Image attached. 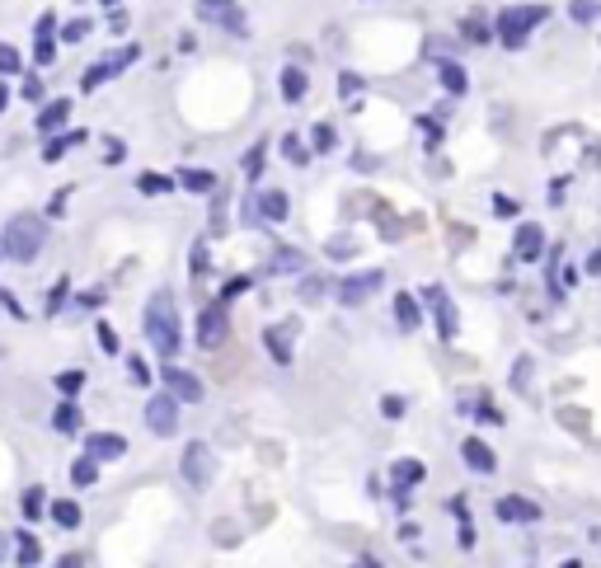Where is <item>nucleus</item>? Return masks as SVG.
<instances>
[{"mask_svg":"<svg viewBox=\"0 0 601 568\" xmlns=\"http://www.w3.org/2000/svg\"><path fill=\"white\" fill-rule=\"evenodd\" d=\"M301 292H306V301H320V296H324V282H320V277H306V282H301Z\"/></svg>","mask_w":601,"mask_h":568,"instance_id":"obj_49","label":"nucleus"},{"mask_svg":"<svg viewBox=\"0 0 601 568\" xmlns=\"http://www.w3.org/2000/svg\"><path fill=\"white\" fill-rule=\"evenodd\" d=\"M278 90H282V104H301L310 94V76L301 71V66H282V76H278Z\"/></svg>","mask_w":601,"mask_h":568,"instance_id":"obj_19","label":"nucleus"},{"mask_svg":"<svg viewBox=\"0 0 601 568\" xmlns=\"http://www.w3.org/2000/svg\"><path fill=\"white\" fill-rule=\"evenodd\" d=\"M0 240H5V259L33 263L38 254H43V245H47V221H43V216H33V212H19V216L5 221Z\"/></svg>","mask_w":601,"mask_h":568,"instance_id":"obj_3","label":"nucleus"},{"mask_svg":"<svg viewBox=\"0 0 601 568\" xmlns=\"http://www.w3.org/2000/svg\"><path fill=\"white\" fill-rule=\"evenodd\" d=\"M10 545H15V540H5V536H0V564L10 559Z\"/></svg>","mask_w":601,"mask_h":568,"instance_id":"obj_56","label":"nucleus"},{"mask_svg":"<svg viewBox=\"0 0 601 568\" xmlns=\"http://www.w3.org/2000/svg\"><path fill=\"white\" fill-rule=\"evenodd\" d=\"M62 306H66V277L57 282V287H52V292H47V315H57Z\"/></svg>","mask_w":601,"mask_h":568,"instance_id":"obj_43","label":"nucleus"},{"mask_svg":"<svg viewBox=\"0 0 601 568\" xmlns=\"http://www.w3.org/2000/svg\"><path fill=\"white\" fill-rule=\"evenodd\" d=\"M52 522L62 526V531H76V526L85 522V512H80V503H71V498H57V503H52Z\"/></svg>","mask_w":601,"mask_h":568,"instance_id":"obj_27","label":"nucleus"},{"mask_svg":"<svg viewBox=\"0 0 601 568\" xmlns=\"http://www.w3.org/2000/svg\"><path fill=\"white\" fill-rule=\"evenodd\" d=\"M348 568H381V564H376V559H353Z\"/></svg>","mask_w":601,"mask_h":568,"instance_id":"obj_58","label":"nucleus"},{"mask_svg":"<svg viewBox=\"0 0 601 568\" xmlns=\"http://www.w3.org/2000/svg\"><path fill=\"white\" fill-rule=\"evenodd\" d=\"M137 57H141V47H137V43H127L123 52H113V57H104V62L85 66V76H80V90H85V94H94V90H99V85H108V80H113V76H123V71H127V66H132V62H137Z\"/></svg>","mask_w":601,"mask_h":568,"instance_id":"obj_6","label":"nucleus"},{"mask_svg":"<svg viewBox=\"0 0 601 568\" xmlns=\"http://www.w3.org/2000/svg\"><path fill=\"white\" fill-rule=\"evenodd\" d=\"M437 80H442V90H447L451 99H461V94L470 90V76H465L461 62H442V66H437Z\"/></svg>","mask_w":601,"mask_h":568,"instance_id":"obj_24","label":"nucleus"},{"mask_svg":"<svg viewBox=\"0 0 601 568\" xmlns=\"http://www.w3.org/2000/svg\"><path fill=\"white\" fill-rule=\"evenodd\" d=\"M174 179H179V188H184V193H198V198L216 193V174H212V169H179Z\"/></svg>","mask_w":601,"mask_h":568,"instance_id":"obj_22","label":"nucleus"},{"mask_svg":"<svg viewBox=\"0 0 601 568\" xmlns=\"http://www.w3.org/2000/svg\"><path fill=\"white\" fill-rule=\"evenodd\" d=\"M193 10H198V19L212 24V29H226V33H235V38L249 33V19H245V5H240V0H193Z\"/></svg>","mask_w":601,"mask_h":568,"instance_id":"obj_5","label":"nucleus"},{"mask_svg":"<svg viewBox=\"0 0 601 568\" xmlns=\"http://www.w3.org/2000/svg\"><path fill=\"white\" fill-rule=\"evenodd\" d=\"M559 568H583V564H578V559H569V564H559Z\"/></svg>","mask_w":601,"mask_h":568,"instance_id":"obj_61","label":"nucleus"},{"mask_svg":"<svg viewBox=\"0 0 601 568\" xmlns=\"http://www.w3.org/2000/svg\"><path fill=\"white\" fill-rule=\"evenodd\" d=\"M71 484H76V489H94V484H99V461H94L90 451L71 465Z\"/></svg>","mask_w":601,"mask_h":568,"instance_id":"obj_28","label":"nucleus"},{"mask_svg":"<svg viewBox=\"0 0 601 568\" xmlns=\"http://www.w3.org/2000/svg\"><path fill=\"white\" fill-rule=\"evenodd\" d=\"M160 381H165V390H170V395H174L179 404H198L202 395H207L198 376H193V371H184V367H174V362H170L165 371H160Z\"/></svg>","mask_w":601,"mask_h":568,"instance_id":"obj_11","label":"nucleus"},{"mask_svg":"<svg viewBox=\"0 0 601 568\" xmlns=\"http://www.w3.org/2000/svg\"><path fill=\"white\" fill-rule=\"evenodd\" d=\"M231 334V315H226V301H216V306H202L198 310V348H221Z\"/></svg>","mask_w":601,"mask_h":568,"instance_id":"obj_8","label":"nucleus"},{"mask_svg":"<svg viewBox=\"0 0 601 568\" xmlns=\"http://www.w3.org/2000/svg\"><path fill=\"white\" fill-rule=\"evenodd\" d=\"M282 155H287V160H292V165H310V146L301 137H296V132H287V137H282Z\"/></svg>","mask_w":601,"mask_h":568,"instance_id":"obj_35","label":"nucleus"},{"mask_svg":"<svg viewBox=\"0 0 601 568\" xmlns=\"http://www.w3.org/2000/svg\"><path fill=\"white\" fill-rule=\"evenodd\" d=\"M324 254H329V259H353V254H357V240H353V235H334V240L324 245Z\"/></svg>","mask_w":601,"mask_h":568,"instance_id":"obj_38","label":"nucleus"},{"mask_svg":"<svg viewBox=\"0 0 601 568\" xmlns=\"http://www.w3.org/2000/svg\"><path fill=\"white\" fill-rule=\"evenodd\" d=\"M85 451H90L94 461H123V456H127V437H118V432H94L90 442H85Z\"/></svg>","mask_w":601,"mask_h":568,"instance_id":"obj_17","label":"nucleus"},{"mask_svg":"<svg viewBox=\"0 0 601 568\" xmlns=\"http://www.w3.org/2000/svg\"><path fill=\"white\" fill-rule=\"evenodd\" d=\"M66 118H71V99H52V104H43V113H38V132H57V127H66Z\"/></svg>","mask_w":601,"mask_h":568,"instance_id":"obj_25","label":"nucleus"},{"mask_svg":"<svg viewBox=\"0 0 601 568\" xmlns=\"http://www.w3.org/2000/svg\"><path fill=\"white\" fill-rule=\"evenodd\" d=\"M57 568H85V564H80L76 554H66V564H57Z\"/></svg>","mask_w":601,"mask_h":568,"instance_id":"obj_59","label":"nucleus"},{"mask_svg":"<svg viewBox=\"0 0 601 568\" xmlns=\"http://www.w3.org/2000/svg\"><path fill=\"white\" fill-rule=\"evenodd\" d=\"M0 263H5V240H0Z\"/></svg>","mask_w":601,"mask_h":568,"instance_id":"obj_62","label":"nucleus"},{"mask_svg":"<svg viewBox=\"0 0 601 568\" xmlns=\"http://www.w3.org/2000/svg\"><path fill=\"white\" fill-rule=\"evenodd\" d=\"M15 564L19 568H38V564H43V545H38L29 531H19V536H15Z\"/></svg>","mask_w":601,"mask_h":568,"instance_id":"obj_26","label":"nucleus"},{"mask_svg":"<svg viewBox=\"0 0 601 568\" xmlns=\"http://www.w3.org/2000/svg\"><path fill=\"white\" fill-rule=\"evenodd\" d=\"M141 329H146V343H151L165 362L184 348V329H179V310H174L170 292H151V301L141 310Z\"/></svg>","mask_w":601,"mask_h":568,"instance_id":"obj_1","label":"nucleus"},{"mask_svg":"<svg viewBox=\"0 0 601 568\" xmlns=\"http://www.w3.org/2000/svg\"><path fill=\"white\" fill-rule=\"evenodd\" d=\"M461 461L475 470V475H494L498 470V456L489 451V446L479 442V437H470V442H461Z\"/></svg>","mask_w":601,"mask_h":568,"instance_id":"obj_20","label":"nucleus"},{"mask_svg":"<svg viewBox=\"0 0 601 568\" xmlns=\"http://www.w3.org/2000/svg\"><path fill=\"white\" fill-rule=\"evenodd\" d=\"M423 296H428L432 310H437V334H442V338L451 343V338L461 334V315H456V306H451V296L442 292V287H428Z\"/></svg>","mask_w":601,"mask_h":568,"instance_id":"obj_14","label":"nucleus"},{"mask_svg":"<svg viewBox=\"0 0 601 568\" xmlns=\"http://www.w3.org/2000/svg\"><path fill=\"white\" fill-rule=\"evenodd\" d=\"M137 188L146 193V198H165V193L179 188V179H170V174H151V169H146V174L137 179Z\"/></svg>","mask_w":601,"mask_h":568,"instance_id":"obj_29","label":"nucleus"},{"mask_svg":"<svg viewBox=\"0 0 601 568\" xmlns=\"http://www.w3.org/2000/svg\"><path fill=\"white\" fill-rule=\"evenodd\" d=\"M569 19H573V24H597V19H601V0H569Z\"/></svg>","mask_w":601,"mask_h":568,"instance_id":"obj_34","label":"nucleus"},{"mask_svg":"<svg viewBox=\"0 0 601 568\" xmlns=\"http://www.w3.org/2000/svg\"><path fill=\"white\" fill-rule=\"evenodd\" d=\"M494 517L503 526H531V522H540V507L531 503V498H522V493H508V498H498Z\"/></svg>","mask_w":601,"mask_h":568,"instance_id":"obj_12","label":"nucleus"},{"mask_svg":"<svg viewBox=\"0 0 601 568\" xmlns=\"http://www.w3.org/2000/svg\"><path fill=\"white\" fill-rule=\"evenodd\" d=\"M90 29H94L90 19H71L62 29V43H80V38H90Z\"/></svg>","mask_w":601,"mask_h":568,"instance_id":"obj_40","label":"nucleus"},{"mask_svg":"<svg viewBox=\"0 0 601 568\" xmlns=\"http://www.w3.org/2000/svg\"><path fill=\"white\" fill-rule=\"evenodd\" d=\"M292 329H287V324H268V329H263V348H268V357H273V362H278V367H292Z\"/></svg>","mask_w":601,"mask_h":568,"instance_id":"obj_18","label":"nucleus"},{"mask_svg":"<svg viewBox=\"0 0 601 568\" xmlns=\"http://www.w3.org/2000/svg\"><path fill=\"white\" fill-rule=\"evenodd\" d=\"M395 324H400L404 334H414L418 324H423V306L414 301V292H400V296H395Z\"/></svg>","mask_w":601,"mask_h":568,"instance_id":"obj_23","label":"nucleus"},{"mask_svg":"<svg viewBox=\"0 0 601 568\" xmlns=\"http://www.w3.org/2000/svg\"><path fill=\"white\" fill-rule=\"evenodd\" d=\"M339 90H343V94H357V90H362V76H357V71H343V76H339Z\"/></svg>","mask_w":601,"mask_h":568,"instance_id":"obj_48","label":"nucleus"},{"mask_svg":"<svg viewBox=\"0 0 601 568\" xmlns=\"http://www.w3.org/2000/svg\"><path fill=\"white\" fill-rule=\"evenodd\" d=\"M254 212H259V221H268V226H282L287 212H292V198H287L282 188H263L259 198H254Z\"/></svg>","mask_w":601,"mask_h":568,"instance_id":"obj_15","label":"nucleus"},{"mask_svg":"<svg viewBox=\"0 0 601 568\" xmlns=\"http://www.w3.org/2000/svg\"><path fill=\"white\" fill-rule=\"evenodd\" d=\"M390 479H395V503H409V493L418 489V484H423V479H428V465L423 461H409V456H404V461H395L390 465Z\"/></svg>","mask_w":601,"mask_h":568,"instance_id":"obj_13","label":"nucleus"},{"mask_svg":"<svg viewBox=\"0 0 601 568\" xmlns=\"http://www.w3.org/2000/svg\"><path fill=\"white\" fill-rule=\"evenodd\" d=\"M99 348H104V353H118V334H113V324H99Z\"/></svg>","mask_w":601,"mask_h":568,"instance_id":"obj_45","label":"nucleus"},{"mask_svg":"<svg viewBox=\"0 0 601 568\" xmlns=\"http://www.w3.org/2000/svg\"><path fill=\"white\" fill-rule=\"evenodd\" d=\"M146 428H151L155 437H174V432H179V400H174L170 390H160V395L146 400Z\"/></svg>","mask_w":601,"mask_h":568,"instance_id":"obj_9","label":"nucleus"},{"mask_svg":"<svg viewBox=\"0 0 601 568\" xmlns=\"http://www.w3.org/2000/svg\"><path fill=\"white\" fill-rule=\"evenodd\" d=\"M179 475H184V484H188L193 493H207V489H212V479H216L212 446H207V442H188L184 456H179Z\"/></svg>","mask_w":601,"mask_h":568,"instance_id":"obj_4","label":"nucleus"},{"mask_svg":"<svg viewBox=\"0 0 601 568\" xmlns=\"http://www.w3.org/2000/svg\"><path fill=\"white\" fill-rule=\"evenodd\" d=\"M80 141H85V132H62V137H52L43 146V160H47V165H57V160H62L71 146H80Z\"/></svg>","mask_w":601,"mask_h":568,"instance_id":"obj_30","label":"nucleus"},{"mask_svg":"<svg viewBox=\"0 0 601 568\" xmlns=\"http://www.w3.org/2000/svg\"><path fill=\"white\" fill-rule=\"evenodd\" d=\"M381 414H386V418H404V400H400V395H386V400H381Z\"/></svg>","mask_w":601,"mask_h":568,"instance_id":"obj_46","label":"nucleus"},{"mask_svg":"<svg viewBox=\"0 0 601 568\" xmlns=\"http://www.w3.org/2000/svg\"><path fill=\"white\" fill-rule=\"evenodd\" d=\"M24 99H43V80H24Z\"/></svg>","mask_w":601,"mask_h":568,"instance_id":"obj_54","label":"nucleus"},{"mask_svg":"<svg viewBox=\"0 0 601 568\" xmlns=\"http://www.w3.org/2000/svg\"><path fill=\"white\" fill-rule=\"evenodd\" d=\"M334 146H339V137H334V127H329V123L310 127V151H315V155H329Z\"/></svg>","mask_w":601,"mask_h":568,"instance_id":"obj_32","label":"nucleus"},{"mask_svg":"<svg viewBox=\"0 0 601 568\" xmlns=\"http://www.w3.org/2000/svg\"><path fill=\"white\" fill-rule=\"evenodd\" d=\"M386 287V273L381 268H367V273H348V277H339V287H334V296H339V306H362L367 296H376Z\"/></svg>","mask_w":601,"mask_h":568,"instance_id":"obj_7","label":"nucleus"},{"mask_svg":"<svg viewBox=\"0 0 601 568\" xmlns=\"http://www.w3.org/2000/svg\"><path fill=\"white\" fill-rule=\"evenodd\" d=\"M540 254H545V226H540V221H522V226L512 231V259L536 263Z\"/></svg>","mask_w":601,"mask_h":568,"instance_id":"obj_10","label":"nucleus"},{"mask_svg":"<svg viewBox=\"0 0 601 568\" xmlns=\"http://www.w3.org/2000/svg\"><path fill=\"white\" fill-rule=\"evenodd\" d=\"M587 273H592V277H601V245L592 249V254H587Z\"/></svg>","mask_w":601,"mask_h":568,"instance_id":"obj_53","label":"nucleus"},{"mask_svg":"<svg viewBox=\"0 0 601 568\" xmlns=\"http://www.w3.org/2000/svg\"><path fill=\"white\" fill-rule=\"evenodd\" d=\"M531 371H536V362L522 353L517 362H512V385H517V390H526V385H531Z\"/></svg>","mask_w":601,"mask_h":568,"instance_id":"obj_39","label":"nucleus"},{"mask_svg":"<svg viewBox=\"0 0 601 568\" xmlns=\"http://www.w3.org/2000/svg\"><path fill=\"white\" fill-rule=\"evenodd\" d=\"M461 33L470 38V43L484 47L489 38H494V24H484V15H465V19H461Z\"/></svg>","mask_w":601,"mask_h":568,"instance_id":"obj_31","label":"nucleus"},{"mask_svg":"<svg viewBox=\"0 0 601 568\" xmlns=\"http://www.w3.org/2000/svg\"><path fill=\"white\" fill-rule=\"evenodd\" d=\"M99 5H108V10H113V5H123V0H99Z\"/></svg>","mask_w":601,"mask_h":568,"instance_id":"obj_60","label":"nucleus"},{"mask_svg":"<svg viewBox=\"0 0 601 568\" xmlns=\"http://www.w3.org/2000/svg\"><path fill=\"white\" fill-rule=\"evenodd\" d=\"M127 371H132V381H137V385H151V371H146L141 357H127Z\"/></svg>","mask_w":601,"mask_h":568,"instance_id":"obj_44","label":"nucleus"},{"mask_svg":"<svg viewBox=\"0 0 601 568\" xmlns=\"http://www.w3.org/2000/svg\"><path fill=\"white\" fill-rule=\"evenodd\" d=\"M0 306L10 310V315H19V320H24V310H19V306H15V296H10V292H0Z\"/></svg>","mask_w":601,"mask_h":568,"instance_id":"obj_55","label":"nucleus"},{"mask_svg":"<svg viewBox=\"0 0 601 568\" xmlns=\"http://www.w3.org/2000/svg\"><path fill=\"white\" fill-rule=\"evenodd\" d=\"M268 273L273 277H301L306 273V254H301V249H278V254H273V263H268Z\"/></svg>","mask_w":601,"mask_h":568,"instance_id":"obj_21","label":"nucleus"},{"mask_svg":"<svg viewBox=\"0 0 601 568\" xmlns=\"http://www.w3.org/2000/svg\"><path fill=\"white\" fill-rule=\"evenodd\" d=\"M5 104H10V90H5V76H0V113H5Z\"/></svg>","mask_w":601,"mask_h":568,"instance_id":"obj_57","label":"nucleus"},{"mask_svg":"<svg viewBox=\"0 0 601 568\" xmlns=\"http://www.w3.org/2000/svg\"><path fill=\"white\" fill-rule=\"evenodd\" d=\"M123 155H127V146H123V141H108V155H104L108 165H123Z\"/></svg>","mask_w":601,"mask_h":568,"instance_id":"obj_51","label":"nucleus"},{"mask_svg":"<svg viewBox=\"0 0 601 568\" xmlns=\"http://www.w3.org/2000/svg\"><path fill=\"white\" fill-rule=\"evenodd\" d=\"M564 193H569V179H555V184H550V202L559 207V202H564Z\"/></svg>","mask_w":601,"mask_h":568,"instance_id":"obj_52","label":"nucleus"},{"mask_svg":"<svg viewBox=\"0 0 601 568\" xmlns=\"http://www.w3.org/2000/svg\"><path fill=\"white\" fill-rule=\"evenodd\" d=\"M52 29H57V15L38 19V33H33V62H38V66L57 62V38H52Z\"/></svg>","mask_w":601,"mask_h":568,"instance_id":"obj_16","label":"nucleus"},{"mask_svg":"<svg viewBox=\"0 0 601 568\" xmlns=\"http://www.w3.org/2000/svg\"><path fill=\"white\" fill-rule=\"evenodd\" d=\"M240 292H249V277H231V282L221 287V301L231 306V301H235V296H240Z\"/></svg>","mask_w":601,"mask_h":568,"instance_id":"obj_42","label":"nucleus"},{"mask_svg":"<svg viewBox=\"0 0 601 568\" xmlns=\"http://www.w3.org/2000/svg\"><path fill=\"white\" fill-rule=\"evenodd\" d=\"M24 71V57H19V47L0 43V76H19Z\"/></svg>","mask_w":601,"mask_h":568,"instance_id":"obj_37","label":"nucleus"},{"mask_svg":"<svg viewBox=\"0 0 601 568\" xmlns=\"http://www.w3.org/2000/svg\"><path fill=\"white\" fill-rule=\"evenodd\" d=\"M24 512H29V517H38V512H43V493H38V489L24 493Z\"/></svg>","mask_w":601,"mask_h":568,"instance_id":"obj_50","label":"nucleus"},{"mask_svg":"<svg viewBox=\"0 0 601 568\" xmlns=\"http://www.w3.org/2000/svg\"><path fill=\"white\" fill-rule=\"evenodd\" d=\"M545 19H550V5H540V0H531V5H508V10L494 15V38L508 47V52H522Z\"/></svg>","mask_w":601,"mask_h":568,"instance_id":"obj_2","label":"nucleus"},{"mask_svg":"<svg viewBox=\"0 0 601 568\" xmlns=\"http://www.w3.org/2000/svg\"><path fill=\"white\" fill-rule=\"evenodd\" d=\"M193 273H207V240H198V245H193Z\"/></svg>","mask_w":601,"mask_h":568,"instance_id":"obj_47","label":"nucleus"},{"mask_svg":"<svg viewBox=\"0 0 601 568\" xmlns=\"http://www.w3.org/2000/svg\"><path fill=\"white\" fill-rule=\"evenodd\" d=\"M52 428H57V432H76V428H80V409H76V404H71V400L57 404V414H52Z\"/></svg>","mask_w":601,"mask_h":568,"instance_id":"obj_36","label":"nucleus"},{"mask_svg":"<svg viewBox=\"0 0 601 568\" xmlns=\"http://www.w3.org/2000/svg\"><path fill=\"white\" fill-rule=\"evenodd\" d=\"M80 385H85V371H62V376H57V390H62V395H80Z\"/></svg>","mask_w":601,"mask_h":568,"instance_id":"obj_41","label":"nucleus"},{"mask_svg":"<svg viewBox=\"0 0 601 568\" xmlns=\"http://www.w3.org/2000/svg\"><path fill=\"white\" fill-rule=\"evenodd\" d=\"M263 160H268V141H254V146H249V155H245V179H249V184H259Z\"/></svg>","mask_w":601,"mask_h":568,"instance_id":"obj_33","label":"nucleus"}]
</instances>
